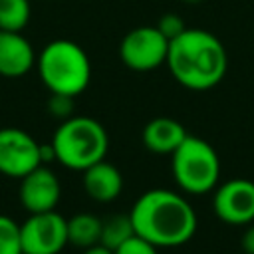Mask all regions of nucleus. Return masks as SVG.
<instances>
[{"instance_id":"f257e3e1","label":"nucleus","mask_w":254,"mask_h":254,"mask_svg":"<svg viewBox=\"0 0 254 254\" xmlns=\"http://www.w3.org/2000/svg\"><path fill=\"white\" fill-rule=\"evenodd\" d=\"M135 234L157 248H173L189 242L196 232V212L179 192L151 189L129 210Z\"/></svg>"},{"instance_id":"f03ea898","label":"nucleus","mask_w":254,"mask_h":254,"mask_svg":"<svg viewBox=\"0 0 254 254\" xmlns=\"http://www.w3.org/2000/svg\"><path fill=\"white\" fill-rule=\"evenodd\" d=\"M165 65L183 87L204 91L224 79L228 56L214 34L200 28H187L181 36L169 42Z\"/></svg>"},{"instance_id":"7ed1b4c3","label":"nucleus","mask_w":254,"mask_h":254,"mask_svg":"<svg viewBox=\"0 0 254 254\" xmlns=\"http://www.w3.org/2000/svg\"><path fill=\"white\" fill-rule=\"evenodd\" d=\"M42 83L50 93L79 95L91 79V64L85 50L71 40H54L36 58Z\"/></svg>"},{"instance_id":"20e7f679","label":"nucleus","mask_w":254,"mask_h":254,"mask_svg":"<svg viewBox=\"0 0 254 254\" xmlns=\"http://www.w3.org/2000/svg\"><path fill=\"white\" fill-rule=\"evenodd\" d=\"M56 161L73 171H85L105 159L109 137L105 127L93 117L71 115L62 121L52 137Z\"/></svg>"},{"instance_id":"39448f33","label":"nucleus","mask_w":254,"mask_h":254,"mask_svg":"<svg viewBox=\"0 0 254 254\" xmlns=\"http://www.w3.org/2000/svg\"><path fill=\"white\" fill-rule=\"evenodd\" d=\"M171 157L175 181L185 192L204 194L218 187L220 159L208 141L187 135V139L171 153Z\"/></svg>"},{"instance_id":"423d86ee","label":"nucleus","mask_w":254,"mask_h":254,"mask_svg":"<svg viewBox=\"0 0 254 254\" xmlns=\"http://www.w3.org/2000/svg\"><path fill=\"white\" fill-rule=\"evenodd\" d=\"M169 40L157 26H139L127 32L119 44L123 65L133 71H151L167 64Z\"/></svg>"},{"instance_id":"0eeeda50","label":"nucleus","mask_w":254,"mask_h":254,"mask_svg":"<svg viewBox=\"0 0 254 254\" xmlns=\"http://www.w3.org/2000/svg\"><path fill=\"white\" fill-rule=\"evenodd\" d=\"M24 254H60L67 242V218L56 210L32 212L20 224Z\"/></svg>"},{"instance_id":"6e6552de","label":"nucleus","mask_w":254,"mask_h":254,"mask_svg":"<svg viewBox=\"0 0 254 254\" xmlns=\"http://www.w3.org/2000/svg\"><path fill=\"white\" fill-rule=\"evenodd\" d=\"M42 165L40 143L18 127L0 129V173L12 179H22Z\"/></svg>"},{"instance_id":"1a4fd4ad","label":"nucleus","mask_w":254,"mask_h":254,"mask_svg":"<svg viewBox=\"0 0 254 254\" xmlns=\"http://www.w3.org/2000/svg\"><path fill=\"white\" fill-rule=\"evenodd\" d=\"M214 214L232 226L254 222V183L248 179H230L214 189Z\"/></svg>"},{"instance_id":"9d476101","label":"nucleus","mask_w":254,"mask_h":254,"mask_svg":"<svg viewBox=\"0 0 254 254\" xmlns=\"http://www.w3.org/2000/svg\"><path fill=\"white\" fill-rule=\"evenodd\" d=\"M60 196H62L60 179L46 165H38L34 171H30L28 175H24L20 179L18 198H20V204L30 214L56 210Z\"/></svg>"},{"instance_id":"9b49d317","label":"nucleus","mask_w":254,"mask_h":254,"mask_svg":"<svg viewBox=\"0 0 254 254\" xmlns=\"http://www.w3.org/2000/svg\"><path fill=\"white\" fill-rule=\"evenodd\" d=\"M36 52L22 32L0 30V75L22 77L36 65Z\"/></svg>"},{"instance_id":"f8f14e48","label":"nucleus","mask_w":254,"mask_h":254,"mask_svg":"<svg viewBox=\"0 0 254 254\" xmlns=\"http://www.w3.org/2000/svg\"><path fill=\"white\" fill-rule=\"evenodd\" d=\"M81 173H83V189L87 196L97 202H111L123 190L121 171L105 159L97 161L95 165L87 167Z\"/></svg>"},{"instance_id":"ddd939ff","label":"nucleus","mask_w":254,"mask_h":254,"mask_svg":"<svg viewBox=\"0 0 254 254\" xmlns=\"http://www.w3.org/2000/svg\"><path fill=\"white\" fill-rule=\"evenodd\" d=\"M187 129L171 117H155L143 127V145L159 155H171L185 139Z\"/></svg>"},{"instance_id":"4468645a","label":"nucleus","mask_w":254,"mask_h":254,"mask_svg":"<svg viewBox=\"0 0 254 254\" xmlns=\"http://www.w3.org/2000/svg\"><path fill=\"white\" fill-rule=\"evenodd\" d=\"M101 218L91 212H79L67 218V242L79 248H89L101 240Z\"/></svg>"},{"instance_id":"2eb2a0df","label":"nucleus","mask_w":254,"mask_h":254,"mask_svg":"<svg viewBox=\"0 0 254 254\" xmlns=\"http://www.w3.org/2000/svg\"><path fill=\"white\" fill-rule=\"evenodd\" d=\"M133 234H135V228H133L129 214H111L101 222V240L99 242L103 246L115 250Z\"/></svg>"},{"instance_id":"dca6fc26","label":"nucleus","mask_w":254,"mask_h":254,"mask_svg":"<svg viewBox=\"0 0 254 254\" xmlns=\"http://www.w3.org/2000/svg\"><path fill=\"white\" fill-rule=\"evenodd\" d=\"M30 0H0V30L22 32L30 22Z\"/></svg>"},{"instance_id":"f3484780","label":"nucleus","mask_w":254,"mask_h":254,"mask_svg":"<svg viewBox=\"0 0 254 254\" xmlns=\"http://www.w3.org/2000/svg\"><path fill=\"white\" fill-rule=\"evenodd\" d=\"M0 254H24L20 224L6 214H0Z\"/></svg>"},{"instance_id":"a211bd4d","label":"nucleus","mask_w":254,"mask_h":254,"mask_svg":"<svg viewBox=\"0 0 254 254\" xmlns=\"http://www.w3.org/2000/svg\"><path fill=\"white\" fill-rule=\"evenodd\" d=\"M155 26L161 30V34H163L169 42L175 40L177 36H181V34L187 30L185 20H183L179 14H175V12H167V14H163V16L157 20Z\"/></svg>"},{"instance_id":"6ab92c4d","label":"nucleus","mask_w":254,"mask_h":254,"mask_svg":"<svg viewBox=\"0 0 254 254\" xmlns=\"http://www.w3.org/2000/svg\"><path fill=\"white\" fill-rule=\"evenodd\" d=\"M113 254H157V246L151 244L149 240L133 234L131 238H127L121 246H117L113 250Z\"/></svg>"},{"instance_id":"aec40b11","label":"nucleus","mask_w":254,"mask_h":254,"mask_svg":"<svg viewBox=\"0 0 254 254\" xmlns=\"http://www.w3.org/2000/svg\"><path fill=\"white\" fill-rule=\"evenodd\" d=\"M48 111L58 117V119H67L71 117L73 111V97L71 95H64V93H52L48 99Z\"/></svg>"},{"instance_id":"412c9836","label":"nucleus","mask_w":254,"mask_h":254,"mask_svg":"<svg viewBox=\"0 0 254 254\" xmlns=\"http://www.w3.org/2000/svg\"><path fill=\"white\" fill-rule=\"evenodd\" d=\"M240 246H242V250H244L246 254H254V224H252V222H250L248 228L244 230L242 240H240Z\"/></svg>"},{"instance_id":"4be33fe9","label":"nucleus","mask_w":254,"mask_h":254,"mask_svg":"<svg viewBox=\"0 0 254 254\" xmlns=\"http://www.w3.org/2000/svg\"><path fill=\"white\" fill-rule=\"evenodd\" d=\"M83 254H113V250L99 242V244H93L89 248H83Z\"/></svg>"},{"instance_id":"5701e85b","label":"nucleus","mask_w":254,"mask_h":254,"mask_svg":"<svg viewBox=\"0 0 254 254\" xmlns=\"http://www.w3.org/2000/svg\"><path fill=\"white\" fill-rule=\"evenodd\" d=\"M185 4H200V2H204V0H183Z\"/></svg>"}]
</instances>
